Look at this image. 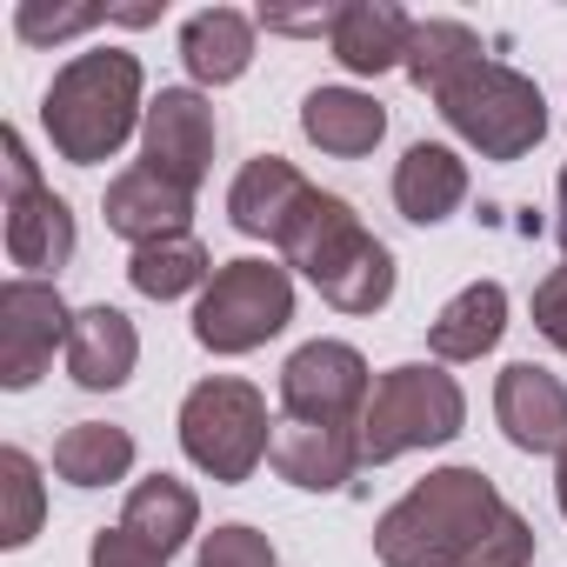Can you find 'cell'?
Segmentation results:
<instances>
[{
  "instance_id": "6da1fadb",
  "label": "cell",
  "mask_w": 567,
  "mask_h": 567,
  "mask_svg": "<svg viewBox=\"0 0 567 567\" xmlns=\"http://www.w3.org/2000/svg\"><path fill=\"white\" fill-rule=\"evenodd\" d=\"M501 514L507 501L481 467H434L374 520V554L381 567H467Z\"/></svg>"
},
{
  "instance_id": "7a4b0ae2",
  "label": "cell",
  "mask_w": 567,
  "mask_h": 567,
  "mask_svg": "<svg viewBox=\"0 0 567 567\" xmlns=\"http://www.w3.org/2000/svg\"><path fill=\"white\" fill-rule=\"evenodd\" d=\"M134 121H147V107H141V61L121 54V48L74 54L54 74L48 101H41V127H48L54 154L74 161V167L114 161L127 147Z\"/></svg>"
},
{
  "instance_id": "3957f363",
  "label": "cell",
  "mask_w": 567,
  "mask_h": 567,
  "mask_svg": "<svg viewBox=\"0 0 567 567\" xmlns=\"http://www.w3.org/2000/svg\"><path fill=\"white\" fill-rule=\"evenodd\" d=\"M280 254H288V267H301L321 288V301L341 308V315H374V308L394 301V254H388V240H374L361 227V214L341 194H315V207L295 220Z\"/></svg>"
},
{
  "instance_id": "277c9868",
  "label": "cell",
  "mask_w": 567,
  "mask_h": 567,
  "mask_svg": "<svg viewBox=\"0 0 567 567\" xmlns=\"http://www.w3.org/2000/svg\"><path fill=\"white\" fill-rule=\"evenodd\" d=\"M434 107H441V121H447L481 161H520V154H534V147L547 141V101H540V87H534L520 68H507V61H474V68H461V74L434 94Z\"/></svg>"
},
{
  "instance_id": "5b68a950",
  "label": "cell",
  "mask_w": 567,
  "mask_h": 567,
  "mask_svg": "<svg viewBox=\"0 0 567 567\" xmlns=\"http://www.w3.org/2000/svg\"><path fill=\"white\" fill-rule=\"evenodd\" d=\"M467 421V394L454 374L427 368V361H408V368H388L374 381V401L361 414V461L368 467H388L414 447H441L454 441Z\"/></svg>"
},
{
  "instance_id": "8992f818",
  "label": "cell",
  "mask_w": 567,
  "mask_h": 567,
  "mask_svg": "<svg viewBox=\"0 0 567 567\" xmlns=\"http://www.w3.org/2000/svg\"><path fill=\"white\" fill-rule=\"evenodd\" d=\"M181 447H187V461L207 481H220V487L247 481L267 461V447H274V421H267L260 388L234 381V374H214V381L187 388V401H181Z\"/></svg>"
},
{
  "instance_id": "52a82bcc",
  "label": "cell",
  "mask_w": 567,
  "mask_h": 567,
  "mask_svg": "<svg viewBox=\"0 0 567 567\" xmlns=\"http://www.w3.org/2000/svg\"><path fill=\"white\" fill-rule=\"evenodd\" d=\"M295 321V280L274 260H227L194 301V341L207 354H254Z\"/></svg>"
},
{
  "instance_id": "ba28073f",
  "label": "cell",
  "mask_w": 567,
  "mask_h": 567,
  "mask_svg": "<svg viewBox=\"0 0 567 567\" xmlns=\"http://www.w3.org/2000/svg\"><path fill=\"white\" fill-rule=\"evenodd\" d=\"M374 401V374L361 348L348 341H308L280 368V421H315V427H361Z\"/></svg>"
},
{
  "instance_id": "9c48e42d",
  "label": "cell",
  "mask_w": 567,
  "mask_h": 567,
  "mask_svg": "<svg viewBox=\"0 0 567 567\" xmlns=\"http://www.w3.org/2000/svg\"><path fill=\"white\" fill-rule=\"evenodd\" d=\"M68 334H74V315H68L54 280L14 274L8 288H0V388L28 394L48 374L54 348H68Z\"/></svg>"
},
{
  "instance_id": "30bf717a",
  "label": "cell",
  "mask_w": 567,
  "mask_h": 567,
  "mask_svg": "<svg viewBox=\"0 0 567 567\" xmlns=\"http://www.w3.org/2000/svg\"><path fill=\"white\" fill-rule=\"evenodd\" d=\"M141 167H154L174 187H200L214 167V107L194 87H161L141 121Z\"/></svg>"
},
{
  "instance_id": "8fae6325",
  "label": "cell",
  "mask_w": 567,
  "mask_h": 567,
  "mask_svg": "<svg viewBox=\"0 0 567 567\" xmlns=\"http://www.w3.org/2000/svg\"><path fill=\"white\" fill-rule=\"evenodd\" d=\"M315 181L295 167V161H280V154H254L240 174H234V187H227V220L247 234V240H288L295 234V220L315 207Z\"/></svg>"
},
{
  "instance_id": "7c38bea8",
  "label": "cell",
  "mask_w": 567,
  "mask_h": 567,
  "mask_svg": "<svg viewBox=\"0 0 567 567\" xmlns=\"http://www.w3.org/2000/svg\"><path fill=\"white\" fill-rule=\"evenodd\" d=\"M267 467L288 481V487H308V494H334L348 487L368 461H361V427H315V421H274V447H267Z\"/></svg>"
},
{
  "instance_id": "4fadbf2b",
  "label": "cell",
  "mask_w": 567,
  "mask_h": 567,
  "mask_svg": "<svg viewBox=\"0 0 567 567\" xmlns=\"http://www.w3.org/2000/svg\"><path fill=\"white\" fill-rule=\"evenodd\" d=\"M494 421L520 454H560L567 447V388L547 368L514 361L494 381Z\"/></svg>"
},
{
  "instance_id": "5bb4252c",
  "label": "cell",
  "mask_w": 567,
  "mask_h": 567,
  "mask_svg": "<svg viewBox=\"0 0 567 567\" xmlns=\"http://www.w3.org/2000/svg\"><path fill=\"white\" fill-rule=\"evenodd\" d=\"M134 361H141V334L121 308H81L74 315V334H68V374L74 388L87 394H114L134 381Z\"/></svg>"
},
{
  "instance_id": "9a60e30c",
  "label": "cell",
  "mask_w": 567,
  "mask_h": 567,
  "mask_svg": "<svg viewBox=\"0 0 567 567\" xmlns=\"http://www.w3.org/2000/svg\"><path fill=\"white\" fill-rule=\"evenodd\" d=\"M187 214H194V194L161 181L154 167H127V174L107 181V227L121 240H134V247L187 234Z\"/></svg>"
},
{
  "instance_id": "2e32d148",
  "label": "cell",
  "mask_w": 567,
  "mask_h": 567,
  "mask_svg": "<svg viewBox=\"0 0 567 567\" xmlns=\"http://www.w3.org/2000/svg\"><path fill=\"white\" fill-rule=\"evenodd\" d=\"M408 41H414V21L394 8V0H348V8L334 14V61L348 74H388L408 61Z\"/></svg>"
},
{
  "instance_id": "e0dca14e",
  "label": "cell",
  "mask_w": 567,
  "mask_h": 567,
  "mask_svg": "<svg viewBox=\"0 0 567 567\" xmlns=\"http://www.w3.org/2000/svg\"><path fill=\"white\" fill-rule=\"evenodd\" d=\"M301 134H308L321 154H334V161H361V154L381 147L388 107H381L374 94H361V87H315V94L301 101Z\"/></svg>"
},
{
  "instance_id": "ac0fdd59",
  "label": "cell",
  "mask_w": 567,
  "mask_h": 567,
  "mask_svg": "<svg viewBox=\"0 0 567 567\" xmlns=\"http://www.w3.org/2000/svg\"><path fill=\"white\" fill-rule=\"evenodd\" d=\"M461 200H467V161L441 141H414L394 167V207L414 227H441Z\"/></svg>"
},
{
  "instance_id": "d6986e66",
  "label": "cell",
  "mask_w": 567,
  "mask_h": 567,
  "mask_svg": "<svg viewBox=\"0 0 567 567\" xmlns=\"http://www.w3.org/2000/svg\"><path fill=\"white\" fill-rule=\"evenodd\" d=\"M8 260L28 267L34 280L61 274L74 260V207L54 187H34V194L8 200Z\"/></svg>"
},
{
  "instance_id": "ffe728a7",
  "label": "cell",
  "mask_w": 567,
  "mask_h": 567,
  "mask_svg": "<svg viewBox=\"0 0 567 567\" xmlns=\"http://www.w3.org/2000/svg\"><path fill=\"white\" fill-rule=\"evenodd\" d=\"M501 334H507V288H501V280H474V288H461L427 321L434 361H481V354L501 348Z\"/></svg>"
},
{
  "instance_id": "44dd1931",
  "label": "cell",
  "mask_w": 567,
  "mask_h": 567,
  "mask_svg": "<svg viewBox=\"0 0 567 567\" xmlns=\"http://www.w3.org/2000/svg\"><path fill=\"white\" fill-rule=\"evenodd\" d=\"M181 61H187V74H194L200 87L240 81L247 61H254V21L234 14V8H200V14H187V28H181Z\"/></svg>"
},
{
  "instance_id": "7402d4cb",
  "label": "cell",
  "mask_w": 567,
  "mask_h": 567,
  "mask_svg": "<svg viewBox=\"0 0 567 567\" xmlns=\"http://www.w3.org/2000/svg\"><path fill=\"white\" fill-rule=\"evenodd\" d=\"M121 527H127V534H141L147 547H161V554L174 560V554L194 540V527H200V501H194V487H187V481H174V474H147V481H134V487H127Z\"/></svg>"
},
{
  "instance_id": "603a6c76",
  "label": "cell",
  "mask_w": 567,
  "mask_h": 567,
  "mask_svg": "<svg viewBox=\"0 0 567 567\" xmlns=\"http://www.w3.org/2000/svg\"><path fill=\"white\" fill-rule=\"evenodd\" d=\"M54 474L68 487H114L134 474V434L114 421H81L54 441Z\"/></svg>"
},
{
  "instance_id": "cb8c5ba5",
  "label": "cell",
  "mask_w": 567,
  "mask_h": 567,
  "mask_svg": "<svg viewBox=\"0 0 567 567\" xmlns=\"http://www.w3.org/2000/svg\"><path fill=\"white\" fill-rule=\"evenodd\" d=\"M127 280H134V295H147V301H181V295L207 288L214 267H207V247H200L194 234H174V240H147V247H134Z\"/></svg>"
},
{
  "instance_id": "d4e9b609",
  "label": "cell",
  "mask_w": 567,
  "mask_h": 567,
  "mask_svg": "<svg viewBox=\"0 0 567 567\" xmlns=\"http://www.w3.org/2000/svg\"><path fill=\"white\" fill-rule=\"evenodd\" d=\"M474 61H487V54H481V34L467 21H414V41H408V61L401 68H408V81L421 94H441Z\"/></svg>"
},
{
  "instance_id": "484cf974",
  "label": "cell",
  "mask_w": 567,
  "mask_h": 567,
  "mask_svg": "<svg viewBox=\"0 0 567 567\" xmlns=\"http://www.w3.org/2000/svg\"><path fill=\"white\" fill-rule=\"evenodd\" d=\"M0 501H8V514H0V547H28L41 534V514H48V487H41V467H34L28 447L0 454Z\"/></svg>"
},
{
  "instance_id": "4316f807",
  "label": "cell",
  "mask_w": 567,
  "mask_h": 567,
  "mask_svg": "<svg viewBox=\"0 0 567 567\" xmlns=\"http://www.w3.org/2000/svg\"><path fill=\"white\" fill-rule=\"evenodd\" d=\"M101 21H107V8H48V0H21V8H14V34H21L28 48L87 34V28H101Z\"/></svg>"
},
{
  "instance_id": "83f0119b",
  "label": "cell",
  "mask_w": 567,
  "mask_h": 567,
  "mask_svg": "<svg viewBox=\"0 0 567 567\" xmlns=\"http://www.w3.org/2000/svg\"><path fill=\"white\" fill-rule=\"evenodd\" d=\"M194 567H274V540L247 520H227L214 534H200V554Z\"/></svg>"
},
{
  "instance_id": "f1b7e54d",
  "label": "cell",
  "mask_w": 567,
  "mask_h": 567,
  "mask_svg": "<svg viewBox=\"0 0 567 567\" xmlns=\"http://www.w3.org/2000/svg\"><path fill=\"white\" fill-rule=\"evenodd\" d=\"M534 560V527L507 507L494 527H487V540H481V554L467 560V567H527Z\"/></svg>"
},
{
  "instance_id": "f546056e",
  "label": "cell",
  "mask_w": 567,
  "mask_h": 567,
  "mask_svg": "<svg viewBox=\"0 0 567 567\" xmlns=\"http://www.w3.org/2000/svg\"><path fill=\"white\" fill-rule=\"evenodd\" d=\"M87 567H167V554L147 547V540L127 534V527H101L94 547H87Z\"/></svg>"
},
{
  "instance_id": "4dcf8cb0",
  "label": "cell",
  "mask_w": 567,
  "mask_h": 567,
  "mask_svg": "<svg viewBox=\"0 0 567 567\" xmlns=\"http://www.w3.org/2000/svg\"><path fill=\"white\" fill-rule=\"evenodd\" d=\"M534 328L567 354V267H554L540 288H534Z\"/></svg>"
},
{
  "instance_id": "1f68e13d",
  "label": "cell",
  "mask_w": 567,
  "mask_h": 567,
  "mask_svg": "<svg viewBox=\"0 0 567 567\" xmlns=\"http://www.w3.org/2000/svg\"><path fill=\"white\" fill-rule=\"evenodd\" d=\"M0 167H8V200L41 187V167H34V154H28V141H21L14 127H8V161H0Z\"/></svg>"
},
{
  "instance_id": "d6a6232c",
  "label": "cell",
  "mask_w": 567,
  "mask_h": 567,
  "mask_svg": "<svg viewBox=\"0 0 567 567\" xmlns=\"http://www.w3.org/2000/svg\"><path fill=\"white\" fill-rule=\"evenodd\" d=\"M334 14L341 8H321V14H260L267 34H334Z\"/></svg>"
},
{
  "instance_id": "836d02e7",
  "label": "cell",
  "mask_w": 567,
  "mask_h": 567,
  "mask_svg": "<svg viewBox=\"0 0 567 567\" xmlns=\"http://www.w3.org/2000/svg\"><path fill=\"white\" fill-rule=\"evenodd\" d=\"M554 194H560V207H554V240L567 247V167H560V187H554Z\"/></svg>"
},
{
  "instance_id": "e575fe53",
  "label": "cell",
  "mask_w": 567,
  "mask_h": 567,
  "mask_svg": "<svg viewBox=\"0 0 567 567\" xmlns=\"http://www.w3.org/2000/svg\"><path fill=\"white\" fill-rule=\"evenodd\" d=\"M554 501H560V514H567V447L554 454Z\"/></svg>"
}]
</instances>
